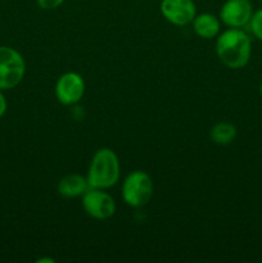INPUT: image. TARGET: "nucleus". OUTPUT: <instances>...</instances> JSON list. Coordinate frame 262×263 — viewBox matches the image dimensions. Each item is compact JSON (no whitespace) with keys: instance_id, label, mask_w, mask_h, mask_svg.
<instances>
[{"instance_id":"obj_1","label":"nucleus","mask_w":262,"mask_h":263,"mask_svg":"<svg viewBox=\"0 0 262 263\" xmlns=\"http://www.w3.org/2000/svg\"><path fill=\"white\" fill-rule=\"evenodd\" d=\"M216 54L221 63L228 68H243L251 59L252 39L241 28L229 27L217 35Z\"/></svg>"},{"instance_id":"obj_15","label":"nucleus","mask_w":262,"mask_h":263,"mask_svg":"<svg viewBox=\"0 0 262 263\" xmlns=\"http://www.w3.org/2000/svg\"><path fill=\"white\" fill-rule=\"evenodd\" d=\"M36 262H38V263H54L55 261H54V259L48 258V257H46V258H39Z\"/></svg>"},{"instance_id":"obj_14","label":"nucleus","mask_w":262,"mask_h":263,"mask_svg":"<svg viewBox=\"0 0 262 263\" xmlns=\"http://www.w3.org/2000/svg\"><path fill=\"white\" fill-rule=\"evenodd\" d=\"M7 109H8L7 98H5L3 90H0V118H2L5 113H7Z\"/></svg>"},{"instance_id":"obj_2","label":"nucleus","mask_w":262,"mask_h":263,"mask_svg":"<svg viewBox=\"0 0 262 263\" xmlns=\"http://www.w3.org/2000/svg\"><path fill=\"white\" fill-rule=\"evenodd\" d=\"M120 159L115 151L109 148H100L92 156L86 179L90 187L107 190L117 184L120 180Z\"/></svg>"},{"instance_id":"obj_13","label":"nucleus","mask_w":262,"mask_h":263,"mask_svg":"<svg viewBox=\"0 0 262 263\" xmlns=\"http://www.w3.org/2000/svg\"><path fill=\"white\" fill-rule=\"evenodd\" d=\"M39 7L44 10H54L61 7L64 0H36Z\"/></svg>"},{"instance_id":"obj_8","label":"nucleus","mask_w":262,"mask_h":263,"mask_svg":"<svg viewBox=\"0 0 262 263\" xmlns=\"http://www.w3.org/2000/svg\"><path fill=\"white\" fill-rule=\"evenodd\" d=\"M161 13L175 26H186L197 15V7L193 0H162Z\"/></svg>"},{"instance_id":"obj_6","label":"nucleus","mask_w":262,"mask_h":263,"mask_svg":"<svg viewBox=\"0 0 262 263\" xmlns=\"http://www.w3.org/2000/svg\"><path fill=\"white\" fill-rule=\"evenodd\" d=\"M55 98L63 105H73L82 99L85 94V81L76 72L63 73L54 87Z\"/></svg>"},{"instance_id":"obj_16","label":"nucleus","mask_w":262,"mask_h":263,"mask_svg":"<svg viewBox=\"0 0 262 263\" xmlns=\"http://www.w3.org/2000/svg\"><path fill=\"white\" fill-rule=\"evenodd\" d=\"M258 91H259V94L262 95V82H261V85H259V90H258Z\"/></svg>"},{"instance_id":"obj_9","label":"nucleus","mask_w":262,"mask_h":263,"mask_svg":"<svg viewBox=\"0 0 262 263\" xmlns=\"http://www.w3.org/2000/svg\"><path fill=\"white\" fill-rule=\"evenodd\" d=\"M89 182L86 177L81 176L79 174H69L62 177L61 181L58 182V193L63 198H77L82 197L89 189Z\"/></svg>"},{"instance_id":"obj_3","label":"nucleus","mask_w":262,"mask_h":263,"mask_svg":"<svg viewBox=\"0 0 262 263\" xmlns=\"http://www.w3.org/2000/svg\"><path fill=\"white\" fill-rule=\"evenodd\" d=\"M153 180L146 172L136 170L128 174L122 182V199L133 208L144 207L153 197Z\"/></svg>"},{"instance_id":"obj_4","label":"nucleus","mask_w":262,"mask_h":263,"mask_svg":"<svg viewBox=\"0 0 262 263\" xmlns=\"http://www.w3.org/2000/svg\"><path fill=\"white\" fill-rule=\"evenodd\" d=\"M26 62L22 54L12 46H0V90H10L22 82Z\"/></svg>"},{"instance_id":"obj_10","label":"nucleus","mask_w":262,"mask_h":263,"mask_svg":"<svg viewBox=\"0 0 262 263\" xmlns=\"http://www.w3.org/2000/svg\"><path fill=\"white\" fill-rule=\"evenodd\" d=\"M193 30L199 37L210 40V39L217 37L220 33L221 21L212 13H200L197 14L193 20Z\"/></svg>"},{"instance_id":"obj_5","label":"nucleus","mask_w":262,"mask_h":263,"mask_svg":"<svg viewBox=\"0 0 262 263\" xmlns=\"http://www.w3.org/2000/svg\"><path fill=\"white\" fill-rule=\"evenodd\" d=\"M82 208L95 220H108L116 213V202L103 189L89 187L82 195Z\"/></svg>"},{"instance_id":"obj_7","label":"nucleus","mask_w":262,"mask_h":263,"mask_svg":"<svg viewBox=\"0 0 262 263\" xmlns=\"http://www.w3.org/2000/svg\"><path fill=\"white\" fill-rule=\"evenodd\" d=\"M251 0H226L220 9V21L230 28H243L248 26L253 14Z\"/></svg>"},{"instance_id":"obj_11","label":"nucleus","mask_w":262,"mask_h":263,"mask_svg":"<svg viewBox=\"0 0 262 263\" xmlns=\"http://www.w3.org/2000/svg\"><path fill=\"white\" fill-rule=\"evenodd\" d=\"M236 134H238V130L233 123L218 122L210 130V138L215 144L228 145L235 140Z\"/></svg>"},{"instance_id":"obj_12","label":"nucleus","mask_w":262,"mask_h":263,"mask_svg":"<svg viewBox=\"0 0 262 263\" xmlns=\"http://www.w3.org/2000/svg\"><path fill=\"white\" fill-rule=\"evenodd\" d=\"M248 26L251 28L252 35L258 39L259 41H262V8L254 10Z\"/></svg>"}]
</instances>
